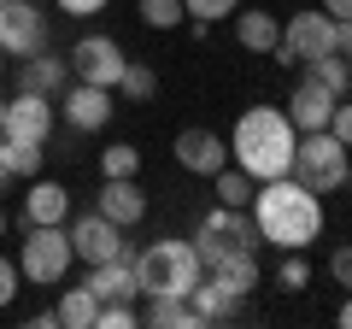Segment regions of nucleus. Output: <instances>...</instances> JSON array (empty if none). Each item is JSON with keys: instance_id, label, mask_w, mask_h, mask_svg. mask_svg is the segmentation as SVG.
Instances as JSON below:
<instances>
[{"instance_id": "nucleus-1", "label": "nucleus", "mask_w": 352, "mask_h": 329, "mask_svg": "<svg viewBox=\"0 0 352 329\" xmlns=\"http://www.w3.org/2000/svg\"><path fill=\"white\" fill-rule=\"evenodd\" d=\"M252 224H258L264 247L276 253H305L323 235V194H311L300 177H270L252 189Z\"/></svg>"}, {"instance_id": "nucleus-2", "label": "nucleus", "mask_w": 352, "mask_h": 329, "mask_svg": "<svg viewBox=\"0 0 352 329\" xmlns=\"http://www.w3.org/2000/svg\"><path fill=\"white\" fill-rule=\"evenodd\" d=\"M294 141H300V129L288 124L282 106H247L235 118V136H229V164H241L252 182L288 177L294 171Z\"/></svg>"}, {"instance_id": "nucleus-3", "label": "nucleus", "mask_w": 352, "mask_h": 329, "mask_svg": "<svg viewBox=\"0 0 352 329\" xmlns=\"http://www.w3.org/2000/svg\"><path fill=\"white\" fill-rule=\"evenodd\" d=\"M200 277H206V270H200V253H194V241L164 235V241H147V247L135 253L141 300H147V294H188Z\"/></svg>"}, {"instance_id": "nucleus-4", "label": "nucleus", "mask_w": 352, "mask_h": 329, "mask_svg": "<svg viewBox=\"0 0 352 329\" xmlns=\"http://www.w3.org/2000/svg\"><path fill=\"white\" fill-rule=\"evenodd\" d=\"M288 177H300L311 194H340L352 182L346 141H335L329 129H305V136L294 141V171H288Z\"/></svg>"}, {"instance_id": "nucleus-5", "label": "nucleus", "mask_w": 352, "mask_h": 329, "mask_svg": "<svg viewBox=\"0 0 352 329\" xmlns=\"http://www.w3.org/2000/svg\"><path fill=\"white\" fill-rule=\"evenodd\" d=\"M258 247H264V235H258V224H252L247 206H212V212L200 217V235H194L200 270L212 265V259H223V253H258Z\"/></svg>"}, {"instance_id": "nucleus-6", "label": "nucleus", "mask_w": 352, "mask_h": 329, "mask_svg": "<svg viewBox=\"0 0 352 329\" xmlns=\"http://www.w3.org/2000/svg\"><path fill=\"white\" fill-rule=\"evenodd\" d=\"M71 265H76V253H71V235H65V224H30V235L18 241V270H24V282L59 288Z\"/></svg>"}, {"instance_id": "nucleus-7", "label": "nucleus", "mask_w": 352, "mask_h": 329, "mask_svg": "<svg viewBox=\"0 0 352 329\" xmlns=\"http://www.w3.org/2000/svg\"><path fill=\"white\" fill-rule=\"evenodd\" d=\"M317 53H335V18L323 6H305L282 24V41H276V59L282 65H311Z\"/></svg>"}, {"instance_id": "nucleus-8", "label": "nucleus", "mask_w": 352, "mask_h": 329, "mask_svg": "<svg viewBox=\"0 0 352 329\" xmlns=\"http://www.w3.org/2000/svg\"><path fill=\"white\" fill-rule=\"evenodd\" d=\"M47 47V12L36 0H0V53L30 59Z\"/></svg>"}, {"instance_id": "nucleus-9", "label": "nucleus", "mask_w": 352, "mask_h": 329, "mask_svg": "<svg viewBox=\"0 0 352 329\" xmlns=\"http://www.w3.org/2000/svg\"><path fill=\"white\" fill-rule=\"evenodd\" d=\"M124 65H129V53L118 47L112 36H82L71 47V76L76 83H94V89H118Z\"/></svg>"}, {"instance_id": "nucleus-10", "label": "nucleus", "mask_w": 352, "mask_h": 329, "mask_svg": "<svg viewBox=\"0 0 352 329\" xmlns=\"http://www.w3.org/2000/svg\"><path fill=\"white\" fill-rule=\"evenodd\" d=\"M65 235H71V253L82 259V265H106V259L129 253V247H124V229H118L106 212H82Z\"/></svg>"}, {"instance_id": "nucleus-11", "label": "nucleus", "mask_w": 352, "mask_h": 329, "mask_svg": "<svg viewBox=\"0 0 352 329\" xmlns=\"http://www.w3.org/2000/svg\"><path fill=\"white\" fill-rule=\"evenodd\" d=\"M53 124H59V112H53V94H6V124H0V136H24V141H41L47 147Z\"/></svg>"}, {"instance_id": "nucleus-12", "label": "nucleus", "mask_w": 352, "mask_h": 329, "mask_svg": "<svg viewBox=\"0 0 352 329\" xmlns=\"http://www.w3.org/2000/svg\"><path fill=\"white\" fill-rule=\"evenodd\" d=\"M59 112L76 136H94V129L112 124V89H94V83H71L59 94Z\"/></svg>"}, {"instance_id": "nucleus-13", "label": "nucleus", "mask_w": 352, "mask_h": 329, "mask_svg": "<svg viewBox=\"0 0 352 329\" xmlns=\"http://www.w3.org/2000/svg\"><path fill=\"white\" fill-rule=\"evenodd\" d=\"M170 153H176L182 171H194V177H217V171L229 164V141L217 136V129H182Z\"/></svg>"}, {"instance_id": "nucleus-14", "label": "nucleus", "mask_w": 352, "mask_h": 329, "mask_svg": "<svg viewBox=\"0 0 352 329\" xmlns=\"http://www.w3.org/2000/svg\"><path fill=\"white\" fill-rule=\"evenodd\" d=\"M335 100H340V94H329L323 83H317V76H300L282 112H288V124L305 136V129H329V112H335Z\"/></svg>"}, {"instance_id": "nucleus-15", "label": "nucleus", "mask_w": 352, "mask_h": 329, "mask_svg": "<svg viewBox=\"0 0 352 329\" xmlns=\"http://www.w3.org/2000/svg\"><path fill=\"white\" fill-rule=\"evenodd\" d=\"M94 212H106L118 229H135L141 217H147V189H141L135 177H106L100 200H94Z\"/></svg>"}, {"instance_id": "nucleus-16", "label": "nucleus", "mask_w": 352, "mask_h": 329, "mask_svg": "<svg viewBox=\"0 0 352 329\" xmlns=\"http://www.w3.org/2000/svg\"><path fill=\"white\" fill-rule=\"evenodd\" d=\"M18 89L30 94H53L59 100L65 89H71V59H59V53H30V59H18Z\"/></svg>"}, {"instance_id": "nucleus-17", "label": "nucleus", "mask_w": 352, "mask_h": 329, "mask_svg": "<svg viewBox=\"0 0 352 329\" xmlns=\"http://www.w3.org/2000/svg\"><path fill=\"white\" fill-rule=\"evenodd\" d=\"M88 288H94V300H141L135 253H118V259H106V265H88Z\"/></svg>"}, {"instance_id": "nucleus-18", "label": "nucleus", "mask_w": 352, "mask_h": 329, "mask_svg": "<svg viewBox=\"0 0 352 329\" xmlns=\"http://www.w3.org/2000/svg\"><path fill=\"white\" fill-rule=\"evenodd\" d=\"M206 277H212L229 300H247V294L258 288V253H223V259L206 265Z\"/></svg>"}, {"instance_id": "nucleus-19", "label": "nucleus", "mask_w": 352, "mask_h": 329, "mask_svg": "<svg viewBox=\"0 0 352 329\" xmlns=\"http://www.w3.org/2000/svg\"><path fill=\"white\" fill-rule=\"evenodd\" d=\"M235 41H241L247 53H276V41H282L276 12H264V6H247V12L235 18Z\"/></svg>"}, {"instance_id": "nucleus-20", "label": "nucleus", "mask_w": 352, "mask_h": 329, "mask_svg": "<svg viewBox=\"0 0 352 329\" xmlns=\"http://www.w3.org/2000/svg\"><path fill=\"white\" fill-rule=\"evenodd\" d=\"M188 306H194V323H229V317H241V306H247V300H229L212 277H200L188 288Z\"/></svg>"}, {"instance_id": "nucleus-21", "label": "nucleus", "mask_w": 352, "mask_h": 329, "mask_svg": "<svg viewBox=\"0 0 352 329\" xmlns=\"http://www.w3.org/2000/svg\"><path fill=\"white\" fill-rule=\"evenodd\" d=\"M71 217V189L65 182H36L24 200V224H65Z\"/></svg>"}, {"instance_id": "nucleus-22", "label": "nucleus", "mask_w": 352, "mask_h": 329, "mask_svg": "<svg viewBox=\"0 0 352 329\" xmlns=\"http://www.w3.org/2000/svg\"><path fill=\"white\" fill-rule=\"evenodd\" d=\"M141 323H159V329H194V306L188 294H147V312Z\"/></svg>"}, {"instance_id": "nucleus-23", "label": "nucleus", "mask_w": 352, "mask_h": 329, "mask_svg": "<svg viewBox=\"0 0 352 329\" xmlns=\"http://www.w3.org/2000/svg\"><path fill=\"white\" fill-rule=\"evenodd\" d=\"M53 312H59V323H71V329H94V317H100V300H94V288L82 282V288H65Z\"/></svg>"}, {"instance_id": "nucleus-24", "label": "nucleus", "mask_w": 352, "mask_h": 329, "mask_svg": "<svg viewBox=\"0 0 352 329\" xmlns=\"http://www.w3.org/2000/svg\"><path fill=\"white\" fill-rule=\"evenodd\" d=\"M0 153H6V171L12 177H36L41 159H47V147L41 141H24V136H0Z\"/></svg>"}, {"instance_id": "nucleus-25", "label": "nucleus", "mask_w": 352, "mask_h": 329, "mask_svg": "<svg viewBox=\"0 0 352 329\" xmlns=\"http://www.w3.org/2000/svg\"><path fill=\"white\" fill-rule=\"evenodd\" d=\"M212 182H217V206H252V189H258L241 164H223Z\"/></svg>"}, {"instance_id": "nucleus-26", "label": "nucleus", "mask_w": 352, "mask_h": 329, "mask_svg": "<svg viewBox=\"0 0 352 329\" xmlns=\"http://www.w3.org/2000/svg\"><path fill=\"white\" fill-rule=\"evenodd\" d=\"M305 76H317L329 94H346V89H352V59H340V53H317Z\"/></svg>"}, {"instance_id": "nucleus-27", "label": "nucleus", "mask_w": 352, "mask_h": 329, "mask_svg": "<svg viewBox=\"0 0 352 329\" xmlns=\"http://www.w3.org/2000/svg\"><path fill=\"white\" fill-rule=\"evenodd\" d=\"M182 12H188L194 30H212V24H223V18L241 12V0H182Z\"/></svg>"}, {"instance_id": "nucleus-28", "label": "nucleus", "mask_w": 352, "mask_h": 329, "mask_svg": "<svg viewBox=\"0 0 352 329\" xmlns=\"http://www.w3.org/2000/svg\"><path fill=\"white\" fill-rule=\"evenodd\" d=\"M135 12L147 30H176V24H188V12H182V0H135Z\"/></svg>"}, {"instance_id": "nucleus-29", "label": "nucleus", "mask_w": 352, "mask_h": 329, "mask_svg": "<svg viewBox=\"0 0 352 329\" xmlns=\"http://www.w3.org/2000/svg\"><path fill=\"white\" fill-rule=\"evenodd\" d=\"M141 171V147L135 141H112V147L100 153V177H135Z\"/></svg>"}, {"instance_id": "nucleus-30", "label": "nucleus", "mask_w": 352, "mask_h": 329, "mask_svg": "<svg viewBox=\"0 0 352 329\" xmlns=\"http://www.w3.org/2000/svg\"><path fill=\"white\" fill-rule=\"evenodd\" d=\"M153 89H159V76H153V65H124V76H118V94L124 100H153Z\"/></svg>"}, {"instance_id": "nucleus-31", "label": "nucleus", "mask_w": 352, "mask_h": 329, "mask_svg": "<svg viewBox=\"0 0 352 329\" xmlns=\"http://www.w3.org/2000/svg\"><path fill=\"white\" fill-rule=\"evenodd\" d=\"M276 288H288V294L311 288V265H305V253H282V265H276Z\"/></svg>"}, {"instance_id": "nucleus-32", "label": "nucleus", "mask_w": 352, "mask_h": 329, "mask_svg": "<svg viewBox=\"0 0 352 329\" xmlns=\"http://www.w3.org/2000/svg\"><path fill=\"white\" fill-rule=\"evenodd\" d=\"M129 323H141L135 300H100V317H94V329H129Z\"/></svg>"}, {"instance_id": "nucleus-33", "label": "nucleus", "mask_w": 352, "mask_h": 329, "mask_svg": "<svg viewBox=\"0 0 352 329\" xmlns=\"http://www.w3.org/2000/svg\"><path fill=\"white\" fill-rule=\"evenodd\" d=\"M18 294H24V270H18V259L0 253V306H12Z\"/></svg>"}, {"instance_id": "nucleus-34", "label": "nucleus", "mask_w": 352, "mask_h": 329, "mask_svg": "<svg viewBox=\"0 0 352 329\" xmlns=\"http://www.w3.org/2000/svg\"><path fill=\"white\" fill-rule=\"evenodd\" d=\"M329 136L352 147V100H346V94H340V100H335V112H329Z\"/></svg>"}, {"instance_id": "nucleus-35", "label": "nucleus", "mask_w": 352, "mask_h": 329, "mask_svg": "<svg viewBox=\"0 0 352 329\" xmlns=\"http://www.w3.org/2000/svg\"><path fill=\"white\" fill-rule=\"evenodd\" d=\"M329 277H335L340 288L352 294V241H346V247H335V259H329Z\"/></svg>"}, {"instance_id": "nucleus-36", "label": "nucleus", "mask_w": 352, "mask_h": 329, "mask_svg": "<svg viewBox=\"0 0 352 329\" xmlns=\"http://www.w3.org/2000/svg\"><path fill=\"white\" fill-rule=\"evenodd\" d=\"M100 6H112V0H59V12H71V18H88V12H100Z\"/></svg>"}, {"instance_id": "nucleus-37", "label": "nucleus", "mask_w": 352, "mask_h": 329, "mask_svg": "<svg viewBox=\"0 0 352 329\" xmlns=\"http://www.w3.org/2000/svg\"><path fill=\"white\" fill-rule=\"evenodd\" d=\"M335 53L352 59V18H335Z\"/></svg>"}, {"instance_id": "nucleus-38", "label": "nucleus", "mask_w": 352, "mask_h": 329, "mask_svg": "<svg viewBox=\"0 0 352 329\" xmlns=\"http://www.w3.org/2000/svg\"><path fill=\"white\" fill-rule=\"evenodd\" d=\"M317 6H323L329 18H352V0H317Z\"/></svg>"}, {"instance_id": "nucleus-39", "label": "nucleus", "mask_w": 352, "mask_h": 329, "mask_svg": "<svg viewBox=\"0 0 352 329\" xmlns=\"http://www.w3.org/2000/svg\"><path fill=\"white\" fill-rule=\"evenodd\" d=\"M335 323H340V329H352V294H346V300H340V312H335Z\"/></svg>"}, {"instance_id": "nucleus-40", "label": "nucleus", "mask_w": 352, "mask_h": 329, "mask_svg": "<svg viewBox=\"0 0 352 329\" xmlns=\"http://www.w3.org/2000/svg\"><path fill=\"white\" fill-rule=\"evenodd\" d=\"M12 189V171H6V153H0V194Z\"/></svg>"}, {"instance_id": "nucleus-41", "label": "nucleus", "mask_w": 352, "mask_h": 329, "mask_svg": "<svg viewBox=\"0 0 352 329\" xmlns=\"http://www.w3.org/2000/svg\"><path fill=\"white\" fill-rule=\"evenodd\" d=\"M0 124H6V94H0Z\"/></svg>"}, {"instance_id": "nucleus-42", "label": "nucleus", "mask_w": 352, "mask_h": 329, "mask_svg": "<svg viewBox=\"0 0 352 329\" xmlns=\"http://www.w3.org/2000/svg\"><path fill=\"white\" fill-rule=\"evenodd\" d=\"M0 235H6V212H0Z\"/></svg>"}, {"instance_id": "nucleus-43", "label": "nucleus", "mask_w": 352, "mask_h": 329, "mask_svg": "<svg viewBox=\"0 0 352 329\" xmlns=\"http://www.w3.org/2000/svg\"><path fill=\"white\" fill-rule=\"evenodd\" d=\"M0 71H6V53H0Z\"/></svg>"}]
</instances>
